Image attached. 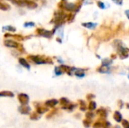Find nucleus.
<instances>
[{"mask_svg": "<svg viewBox=\"0 0 129 128\" xmlns=\"http://www.w3.org/2000/svg\"><path fill=\"white\" fill-rule=\"evenodd\" d=\"M8 1H10L12 4L21 8L26 7L31 9H34L37 8V4L33 0H8Z\"/></svg>", "mask_w": 129, "mask_h": 128, "instance_id": "obj_1", "label": "nucleus"}, {"mask_svg": "<svg viewBox=\"0 0 129 128\" xmlns=\"http://www.w3.org/2000/svg\"><path fill=\"white\" fill-rule=\"evenodd\" d=\"M29 59H30L34 63L37 64V65H42V64H46V63H49V64H52L53 62L50 58H45L42 57L41 56H29Z\"/></svg>", "mask_w": 129, "mask_h": 128, "instance_id": "obj_2", "label": "nucleus"}, {"mask_svg": "<svg viewBox=\"0 0 129 128\" xmlns=\"http://www.w3.org/2000/svg\"><path fill=\"white\" fill-rule=\"evenodd\" d=\"M116 50H117V52H118V54H119V57H120L122 60H124V59H125V58H127V57H128V50H127V48H124V47L122 46V45H119V46H118V47H116Z\"/></svg>", "mask_w": 129, "mask_h": 128, "instance_id": "obj_3", "label": "nucleus"}, {"mask_svg": "<svg viewBox=\"0 0 129 128\" xmlns=\"http://www.w3.org/2000/svg\"><path fill=\"white\" fill-rule=\"evenodd\" d=\"M34 107L36 109V112L39 113V115H42L48 112V108L45 106V105L43 106L40 103H34Z\"/></svg>", "mask_w": 129, "mask_h": 128, "instance_id": "obj_4", "label": "nucleus"}, {"mask_svg": "<svg viewBox=\"0 0 129 128\" xmlns=\"http://www.w3.org/2000/svg\"><path fill=\"white\" fill-rule=\"evenodd\" d=\"M17 100L21 105H27L29 103V96L27 94H23V93L19 94L17 95Z\"/></svg>", "mask_w": 129, "mask_h": 128, "instance_id": "obj_5", "label": "nucleus"}, {"mask_svg": "<svg viewBox=\"0 0 129 128\" xmlns=\"http://www.w3.org/2000/svg\"><path fill=\"white\" fill-rule=\"evenodd\" d=\"M37 32H38L39 35L45 37V38H51L52 36V35H53L52 32L46 30V29H37Z\"/></svg>", "mask_w": 129, "mask_h": 128, "instance_id": "obj_6", "label": "nucleus"}, {"mask_svg": "<svg viewBox=\"0 0 129 128\" xmlns=\"http://www.w3.org/2000/svg\"><path fill=\"white\" fill-rule=\"evenodd\" d=\"M5 45L8 48H17L19 47V44L11 39H7L5 41Z\"/></svg>", "mask_w": 129, "mask_h": 128, "instance_id": "obj_7", "label": "nucleus"}, {"mask_svg": "<svg viewBox=\"0 0 129 128\" xmlns=\"http://www.w3.org/2000/svg\"><path fill=\"white\" fill-rule=\"evenodd\" d=\"M18 110H19L20 113L22 115H29L30 113L31 109L27 105H21L18 108Z\"/></svg>", "mask_w": 129, "mask_h": 128, "instance_id": "obj_8", "label": "nucleus"}, {"mask_svg": "<svg viewBox=\"0 0 129 128\" xmlns=\"http://www.w3.org/2000/svg\"><path fill=\"white\" fill-rule=\"evenodd\" d=\"M58 103L59 102H58L57 100H56V99H51V100H48L45 101L44 105L45 106H47L48 108H54L57 105Z\"/></svg>", "mask_w": 129, "mask_h": 128, "instance_id": "obj_9", "label": "nucleus"}, {"mask_svg": "<svg viewBox=\"0 0 129 128\" xmlns=\"http://www.w3.org/2000/svg\"><path fill=\"white\" fill-rule=\"evenodd\" d=\"M82 26H84L85 28H88V29H94L97 26L98 23H91V22H88V23H82Z\"/></svg>", "mask_w": 129, "mask_h": 128, "instance_id": "obj_10", "label": "nucleus"}, {"mask_svg": "<svg viewBox=\"0 0 129 128\" xmlns=\"http://www.w3.org/2000/svg\"><path fill=\"white\" fill-rule=\"evenodd\" d=\"M98 71L100 73H103V74H104V73H109L110 71V69L109 66H104V65H102L100 68H98Z\"/></svg>", "mask_w": 129, "mask_h": 128, "instance_id": "obj_11", "label": "nucleus"}, {"mask_svg": "<svg viewBox=\"0 0 129 128\" xmlns=\"http://www.w3.org/2000/svg\"><path fill=\"white\" fill-rule=\"evenodd\" d=\"M19 63H20V64L22 66H23V67L26 68V69H28V70L30 69V66H29V64L28 63V62H27L24 58H20V59H19Z\"/></svg>", "mask_w": 129, "mask_h": 128, "instance_id": "obj_12", "label": "nucleus"}, {"mask_svg": "<svg viewBox=\"0 0 129 128\" xmlns=\"http://www.w3.org/2000/svg\"><path fill=\"white\" fill-rule=\"evenodd\" d=\"M58 112V109H53L51 111H50L45 116L46 119H51V118H53L54 116H55Z\"/></svg>", "mask_w": 129, "mask_h": 128, "instance_id": "obj_13", "label": "nucleus"}, {"mask_svg": "<svg viewBox=\"0 0 129 128\" xmlns=\"http://www.w3.org/2000/svg\"><path fill=\"white\" fill-rule=\"evenodd\" d=\"M113 118L116 122H121L122 121V115L119 111H116L113 115Z\"/></svg>", "mask_w": 129, "mask_h": 128, "instance_id": "obj_14", "label": "nucleus"}, {"mask_svg": "<svg viewBox=\"0 0 129 128\" xmlns=\"http://www.w3.org/2000/svg\"><path fill=\"white\" fill-rule=\"evenodd\" d=\"M14 97V94L11 91H5L0 92V97Z\"/></svg>", "mask_w": 129, "mask_h": 128, "instance_id": "obj_15", "label": "nucleus"}, {"mask_svg": "<svg viewBox=\"0 0 129 128\" xmlns=\"http://www.w3.org/2000/svg\"><path fill=\"white\" fill-rule=\"evenodd\" d=\"M76 104H74V103H69L67 104V106H62L61 109H64V110H68V111H73L76 107Z\"/></svg>", "mask_w": 129, "mask_h": 128, "instance_id": "obj_16", "label": "nucleus"}, {"mask_svg": "<svg viewBox=\"0 0 129 128\" xmlns=\"http://www.w3.org/2000/svg\"><path fill=\"white\" fill-rule=\"evenodd\" d=\"M97 114H98V115H100V117H101V118H105L107 117V111H106L104 109H103V108L98 109V110L97 111Z\"/></svg>", "mask_w": 129, "mask_h": 128, "instance_id": "obj_17", "label": "nucleus"}, {"mask_svg": "<svg viewBox=\"0 0 129 128\" xmlns=\"http://www.w3.org/2000/svg\"><path fill=\"white\" fill-rule=\"evenodd\" d=\"M74 74L76 76L79 78H82L85 76V71L84 69H76V71L74 72Z\"/></svg>", "mask_w": 129, "mask_h": 128, "instance_id": "obj_18", "label": "nucleus"}, {"mask_svg": "<svg viewBox=\"0 0 129 128\" xmlns=\"http://www.w3.org/2000/svg\"><path fill=\"white\" fill-rule=\"evenodd\" d=\"M41 118V115H39V113H37L36 111L32 112L29 115V118L30 120H33V121H36V120H39V118Z\"/></svg>", "mask_w": 129, "mask_h": 128, "instance_id": "obj_19", "label": "nucleus"}, {"mask_svg": "<svg viewBox=\"0 0 129 128\" xmlns=\"http://www.w3.org/2000/svg\"><path fill=\"white\" fill-rule=\"evenodd\" d=\"M2 30L4 32L5 31H8V32H14L16 31V28L12 26H5L2 27Z\"/></svg>", "mask_w": 129, "mask_h": 128, "instance_id": "obj_20", "label": "nucleus"}, {"mask_svg": "<svg viewBox=\"0 0 129 128\" xmlns=\"http://www.w3.org/2000/svg\"><path fill=\"white\" fill-rule=\"evenodd\" d=\"M79 109H80V110L83 111V112L85 111L86 109H87V105H86L85 102L80 100H79Z\"/></svg>", "mask_w": 129, "mask_h": 128, "instance_id": "obj_21", "label": "nucleus"}, {"mask_svg": "<svg viewBox=\"0 0 129 128\" xmlns=\"http://www.w3.org/2000/svg\"><path fill=\"white\" fill-rule=\"evenodd\" d=\"M70 103V100L67 99V98H65V97H62L60 99V104L62 106H67V104Z\"/></svg>", "mask_w": 129, "mask_h": 128, "instance_id": "obj_22", "label": "nucleus"}, {"mask_svg": "<svg viewBox=\"0 0 129 128\" xmlns=\"http://www.w3.org/2000/svg\"><path fill=\"white\" fill-rule=\"evenodd\" d=\"M97 107V104L94 101H91L88 104V109L90 110V111H93L96 109Z\"/></svg>", "mask_w": 129, "mask_h": 128, "instance_id": "obj_23", "label": "nucleus"}, {"mask_svg": "<svg viewBox=\"0 0 129 128\" xmlns=\"http://www.w3.org/2000/svg\"><path fill=\"white\" fill-rule=\"evenodd\" d=\"M113 63V60H110V59H104L102 60V65L104 66H110Z\"/></svg>", "mask_w": 129, "mask_h": 128, "instance_id": "obj_24", "label": "nucleus"}, {"mask_svg": "<svg viewBox=\"0 0 129 128\" xmlns=\"http://www.w3.org/2000/svg\"><path fill=\"white\" fill-rule=\"evenodd\" d=\"M54 73H55V75H62L63 73V72L62 71V69H61V68H60V66H56L55 68H54Z\"/></svg>", "mask_w": 129, "mask_h": 128, "instance_id": "obj_25", "label": "nucleus"}, {"mask_svg": "<svg viewBox=\"0 0 129 128\" xmlns=\"http://www.w3.org/2000/svg\"><path fill=\"white\" fill-rule=\"evenodd\" d=\"M91 124V119H88V118H86L85 120H83V125L84 127L86 128L90 127V125Z\"/></svg>", "mask_w": 129, "mask_h": 128, "instance_id": "obj_26", "label": "nucleus"}, {"mask_svg": "<svg viewBox=\"0 0 129 128\" xmlns=\"http://www.w3.org/2000/svg\"><path fill=\"white\" fill-rule=\"evenodd\" d=\"M23 26L26 27V28L33 27V26H35V23H33V22H26V23H24Z\"/></svg>", "mask_w": 129, "mask_h": 128, "instance_id": "obj_27", "label": "nucleus"}, {"mask_svg": "<svg viewBox=\"0 0 129 128\" xmlns=\"http://www.w3.org/2000/svg\"><path fill=\"white\" fill-rule=\"evenodd\" d=\"M103 126V123L100 121H97L93 124V128H101Z\"/></svg>", "mask_w": 129, "mask_h": 128, "instance_id": "obj_28", "label": "nucleus"}, {"mask_svg": "<svg viewBox=\"0 0 129 128\" xmlns=\"http://www.w3.org/2000/svg\"><path fill=\"white\" fill-rule=\"evenodd\" d=\"M85 117H86V118L92 119V118H94V113L91 112H86V114H85Z\"/></svg>", "mask_w": 129, "mask_h": 128, "instance_id": "obj_29", "label": "nucleus"}, {"mask_svg": "<svg viewBox=\"0 0 129 128\" xmlns=\"http://www.w3.org/2000/svg\"><path fill=\"white\" fill-rule=\"evenodd\" d=\"M122 126L124 128H129V122L127 120H123L122 121Z\"/></svg>", "mask_w": 129, "mask_h": 128, "instance_id": "obj_30", "label": "nucleus"}, {"mask_svg": "<svg viewBox=\"0 0 129 128\" xmlns=\"http://www.w3.org/2000/svg\"><path fill=\"white\" fill-rule=\"evenodd\" d=\"M111 127V124L109 121H105L104 123H103V126L102 127L104 128H110Z\"/></svg>", "mask_w": 129, "mask_h": 128, "instance_id": "obj_31", "label": "nucleus"}, {"mask_svg": "<svg viewBox=\"0 0 129 128\" xmlns=\"http://www.w3.org/2000/svg\"><path fill=\"white\" fill-rule=\"evenodd\" d=\"M98 7H99L100 8H101V9H104V8H106V7H105V4H104V2H101V1L98 2Z\"/></svg>", "mask_w": 129, "mask_h": 128, "instance_id": "obj_32", "label": "nucleus"}, {"mask_svg": "<svg viewBox=\"0 0 129 128\" xmlns=\"http://www.w3.org/2000/svg\"><path fill=\"white\" fill-rule=\"evenodd\" d=\"M74 17H75V14H70L68 17H67V20L68 22H72L73 20H74Z\"/></svg>", "mask_w": 129, "mask_h": 128, "instance_id": "obj_33", "label": "nucleus"}, {"mask_svg": "<svg viewBox=\"0 0 129 128\" xmlns=\"http://www.w3.org/2000/svg\"><path fill=\"white\" fill-rule=\"evenodd\" d=\"M8 8H7L5 5H4L3 3L0 2V9H1V10L6 11V10H8Z\"/></svg>", "mask_w": 129, "mask_h": 128, "instance_id": "obj_34", "label": "nucleus"}, {"mask_svg": "<svg viewBox=\"0 0 129 128\" xmlns=\"http://www.w3.org/2000/svg\"><path fill=\"white\" fill-rule=\"evenodd\" d=\"M114 3H116V5H122V3H123V0H112Z\"/></svg>", "mask_w": 129, "mask_h": 128, "instance_id": "obj_35", "label": "nucleus"}, {"mask_svg": "<svg viewBox=\"0 0 129 128\" xmlns=\"http://www.w3.org/2000/svg\"><path fill=\"white\" fill-rule=\"evenodd\" d=\"M94 97H95V96H94V94H88V95H87V97H86V98H87L88 100H91L94 99Z\"/></svg>", "mask_w": 129, "mask_h": 128, "instance_id": "obj_36", "label": "nucleus"}, {"mask_svg": "<svg viewBox=\"0 0 129 128\" xmlns=\"http://www.w3.org/2000/svg\"><path fill=\"white\" fill-rule=\"evenodd\" d=\"M119 108L122 109V106H123V103H122V100H119Z\"/></svg>", "mask_w": 129, "mask_h": 128, "instance_id": "obj_37", "label": "nucleus"}, {"mask_svg": "<svg viewBox=\"0 0 129 128\" xmlns=\"http://www.w3.org/2000/svg\"><path fill=\"white\" fill-rule=\"evenodd\" d=\"M125 15L127 16V17L129 19V9L128 10H126V11H125Z\"/></svg>", "mask_w": 129, "mask_h": 128, "instance_id": "obj_38", "label": "nucleus"}, {"mask_svg": "<svg viewBox=\"0 0 129 128\" xmlns=\"http://www.w3.org/2000/svg\"><path fill=\"white\" fill-rule=\"evenodd\" d=\"M112 57H113V59H115V58H116V57L115 56V54H113V56H111V58H112Z\"/></svg>", "mask_w": 129, "mask_h": 128, "instance_id": "obj_39", "label": "nucleus"}, {"mask_svg": "<svg viewBox=\"0 0 129 128\" xmlns=\"http://www.w3.org/2000/svg\"><path fill=\"white\" fill-rule=\"evenodd\" d=\"M113 128H121V127H120V126H119V125H116V126H115Z\"/></svg>", "mask_w": 129, "mask_h": 128, "instance_id": "obj_40", "label": "nucleus"}, {"mask_svg": "<svg viewBox=\"0 0 129 128\" xmlns=\"http://www.w3.org/2000/svg\"><path fill=\"white\" fill-rule=\"evenodd\" d=\"M57 41H59L60 43H61V40H60V38H57Z\"/></svg>", "mask_w": 129, "mask_h": 128, "instance_id": "obj_41", "label": "nucleus"}, {"mask_svg": "<svg viewBox=\"0 0 129 128\" xmlns=\"http://www.w3.org/2000/svg\"><path fill=\"white\" fill-rule=\"evenodd\" d=\"M126 106H127V108H128V109H129V104H128V103H127V104H126Z\"/></svg>", "mask_w": 129, "mask_h": 128, "instance_id": "obj_42", "label": "nucleus"}, {"mask_svg": "<svg viewBox=\"0 0 129 128\" xmlns=\"http://www.w3.org/2000/svg\"><path fill=\"white\" fill-rule=\"evenodd\" d=\"M128 78H129V74H128Z\"/></svg>", "mask_w": 129, "mask_h": 128, "instance_id": "obj_43", "label": "nucleus"}]
</instances>
